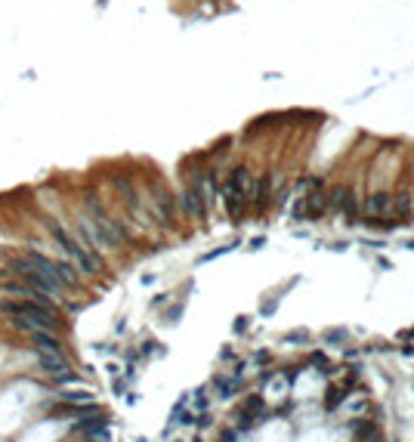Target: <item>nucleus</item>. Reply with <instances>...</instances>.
<instances>
[{
  "mask_svg": "<svg viewBox=\"0 0 414 442\" xmlns=\"http://www.w3.org/2000/svg\"><path fill=\"white\" fill-rule=\"evenodd\" d=\"M38 368L47 377L59 381V383L77 381V374H71V368H68V362H66V356H62V353H38Z\"/></svg>",
  "mask_w": 414,
  "mask_h": 442,
  "instance_id": "3",
  "label": "nucleus"
},
{
  "mask_svg": "<svg viewBox=\"0 0 414 442\" xmlns=\"http://www.w3.org/2000/svg\"><path fill=\"white\" fill-rule=\"evenodd\" d=\"M25 337L31 340L38 353H62L66 356V344H62L59 331H44V328H38V331H28Z\"/></svg>",
  "mask_w": 414,
  "mask_h": 442,
  "instance_id": "4",
  "label": "nucleus"
},
{
  "mask_svg": "<svg viewBox=\"0 0 414 442\" xmlns=\"http://www.w3.org/2000/svg\"><path fill=\"white\" fill-rule=\"evenodd\" d=\"M0 312L10 319V325L16 331H62L66 328V319H62L59 306L49 300H31V297H13V300H0Z\"/></svg>",
  "mask_w": 414,
  "mask_h": 442,
  "instance_id": "1",
  "label": "nucleus"
},
{
  "mask_svg": "<svg viewBox=\"0 0 414 442\" xmlns=\"http://www.w3.org/2000/svg\"><path fill=\"white\" fill-rule=\"evenodd\" d=\"M44 232L49 235L53 247H59V254L68 257V260L75 263L77 273H84V275H99V273L105 269L102 254L93 251L87 241L81 238V232H77L71 223H59V220L47 217V220H44Z\"/></svg>",
  "mask_w": 414,
  "mask_h": 442,
  "instance_id": "2",
  "label": "nucleus"
},
{
  "mask_svg": "<svg viewBox=\"0 0 414 442\" xmlns=\"http://www.w3.org/2000/svg\"><path fill=\"white\" fill-rule=\"evenodd\" d=\"M365 211H368V217H387V213H390V198L387 195H371Z\"/></svg>",
  "mask_w": 414,
  "mask_h": 442,
  "instance_id": "5",
  "label": "nucleus"
}]
</instances>
